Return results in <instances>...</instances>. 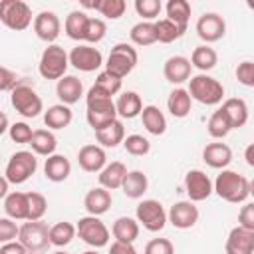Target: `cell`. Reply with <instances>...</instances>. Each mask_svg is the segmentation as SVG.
<instances>
[{"label":"cell","mask_w":254,"mask_h":254,"mask_svg":"<svg viewBox=\"0 0 254 254\" xmlns=\"http://www.w3.org/2000/svg\"><path fill=\"white\" fill-rule=\"evenodd\" d=\"M206 129H208V135H210L212 139H224V137L232 131V125H230L228 117L224 115V111H222V109H216V111L210 115Z\"/></svg>","instance_id":"cell-42"},{"label":"cell","mask_w":254,"mask_h":254,"mask_svg":"<svg viewBox=\"0 0 254 254\" xmlns=\"http://www.w3.org/2000/svg\"><path fill=\"white\" fill-rule=\"evenodd\" d=\"M123 147H125V151H127L129 155H133V157H143V155H147V153L151 151V143H149L143 135H137V133L127 135L125 141H123Z\"/></svg>","instance_id":"cell-44"},{"label":"cell","mask_w":254,"mask_h":254,"mask_svg":"<svg viewBox=\"0 0 254 254\" xmlns=\"http://www.w3.org/2000/svg\"><path fill=\"white\" fill-rule=\"evenodd\" d=\"M18 234H20V228L16 226V222L10 216L0 218V242L2 244L14 242V238H18Z\"/></svg>","instance_id":"cell-50"},{"label":"cell","mask_w":254,"mask_h":254,"mask_svg":"<svg viewBox=\"0 0 254 254\" xmlns=\"http://www.w3.org/2000/svg\"><path fill=\"white\" fill-rule=\"evenodd\" d=\"M105 32H107L105 22H103L101 18H91V16H89L87 30H85V40H83V42H87L89 46H91V44H97V42H101V40L105 38Z\"/></svg>","instance_id":"cell-46"},{"label":"cell","mask_w":254,"mask_h":254,"mask_svg":"<svg viewBox=\"0 0 254 254\" xmlns=\"http://www.w3.org/2000/svg\"><path fill=\"white\" fill-rule=\"evenodd\" d=\"M77 163L85 173H101L107 165V155L101 145H83L77 151Z\"/></svg>","instance_id":"cell-18"},{"label":"cell","mask_w":254,"mask_h":254,"mask_svg":"<svg viewBox=\"0 0 254 254\" xmlns=\"http://www.w3.org/2000/svg\"><path fill=\"white\" fill-rule=\"evenodd\" d=\"M115 107H117V115L123 117V119H133L137 115H141L143 111V101H141V95L137 91H123L117 101H115Z\"/></svg>","instance_id":"cell-29"},{"label":"cell","mask_w":254,"mask_h":254,"mask_svg":"<svg viewBox=\"0 0 254 254\" xmlns=\"http://www.w3.org/2000/svg\"><path fill=\"white\" fill-rule=\"evenodd\" d=\"M236 79L246 87H254V62H240L236 67Z\"/></svg>","instance_id":"cell-52"},{"label":"cell","mask_w":254,"mask_h":254,"mask_svg":"<svg viewBox=\"0 0 254 254\" xmlns=\"http://www.w3.org/2000/svg\"><path fill=\"white\" fill-rule=\"evenodd\" d=\"M121 77H117V75H113L111 71H107V69H103V71H99L97 73V77H95V85L97 87H101L107 95H117L119 91H121Z\"/></svg>","instance_id":"cell-43"},{"label":"cell","mask_w":254,"mask_h":254,"mask_svg":"<svg viewBox=\"0 0 254 254\" xmlns=\"http://www.w3.org/2000/svg\"><path fill=\"white\" fill-rule=\"evenodd\" d=\"M250 194H252V196H254V179H252V181H250Z\"/></svg>","instance_id":"cell-59"},{"label":"cell","mask_w":254,"mask_h":254,"mask_svg":"<svg viewBox=\"0 0 254 254\" xmlns=\"http://www.w3.org/2000/svg\"><path fill=\"white\" fill-rule=\"evenodd\" d=\"M190 69H192V64L189 58L185 56H171L165 65H163V75L169 83L173 85H181L185 81L190 79Z\"/></svg>","instance_id":"cell-19"},{"label":"cell","mask_w":254,"mask_h":254,"mask_svg":"<svg viewBox=\"0 0 254 254\" xmlns=\"http://www.w3.org/2000/svg\"><path fill=\"white\" fill-rule=\"evenodd\" d=\"M56 95L60 99V103L64 105H73L79 101V97L83 95V83L79 81V77L75 75H65L56 83Z\"/></svg>","instance_id":"cell-20"},{"label":"cell","mask_w":254,"mask_h":254,"mask_svg":"<svg viewBox=\"0 0 254 254\" xmlns=\"http://www.w3.org/2000/svg\"><path fill=\"white\" fill-rule=\"evenodd\" d=\"M127 167L121 163V161H113V163H107L105 169L99 173V187L107 189V190H115V189H121L123 187V181L127 177Z\"/></svg>","instance_id":"cell-24"},{"label":"cell","mask_w":254,"mask_h":254,"mask_svg":"<svg viewBox=\"0 0 254 254\" xmlns=\"http://www.w3.org/2000/svg\"><path fill=\"white\" fill-rule=\"evenodd\" d=\"M196 34L202 42L212 44L218 42L226 34V22L220 14L216 12H206L196 20Z\"/></svg>","instance_id":"cell-14"},{"label":"cell","mask_w":254,"mask_h":254,"mask_svg":"<svg viewBox=\"0 0 254 254\" xmlns=\"http://www.w3.org/2000/svg\"><path fill=\"white\" fill-rule=\"evenodd\" d=\"M214 192L222 200L238 204V202H244L250 196V181L244 175L236 173V171L224 169L214 179Z\"/></svg>","instance_id":"cell-2"},{"label":"cell","mask_w":254,"mask_h":254,"mask_svg":"<svg viewBox=\"0 0 254 254\" xmlns=\"http://www.w3.org/2000/svg\"><path fill=\"white\" fill-rule=\"evenodd\" d=\"M190 64L192 67H196L200 73H206L210 71L216 64H218V54L214 48H210L208 44H202V46H196L190 54Z\"/></svg>","instance_id":"cell-33"},{"label":"cell","mask_w":254,"mask_h":254,"mask_svg":"<svg viewBox=\"0 0 254 254\" xmlns=\"http://www.w3.org/2000/svg\"><path fill=\"white\" fill-rule=\"evenodd\" d=\"M185 32H187V28H183V26H179V24L171 22L169 18H161V20H157V22H155L157 42H161V44H171V42H175V40L183 38V36H185Z\"/></svg>","instance_id":"cell-38"},{"label":"cell","mask_w":254,"mask_h":254,"mask_svg":"<svg viewBox=\"0 0 254 254\" xmlns=\"http://www.w3.org/2000/svg\"><path fill=\"white\" fill-rule=\"evenodd\" d=\"M77 234V226L67 222V220H62V222H56L54 226H50V244L52 246H67L73 236Z\"/></svg>","instance_id":"cell-39"},{"label":"cell","mask_w":254,"mask_h":254,"mask_svg":"<svg viewBox=\"0 0 254 254\" xmlns=\"http://www.w3.org/2000/svg\"><path fill=\"white\" fill-rule=\"evenodd\" d=\"M87 22H89V16L81 10H71L67 16H65V22H64V30L67 34V38L75 40V42H83L85 40V30H87Z\"/></svg>","instance_id":"cell-30"},{"label":"cell","mask_w":254,"mask_h":254,"mask_svg":"<svg viewBox=\"0 0 254 254\" xmlns=\"http://www.w3.org/2000/svg\"><path fill=\"white\" fill-rule=\"evenodd\" d=\"M67 65H69V54L62 46L50 44L40 56L38 71L44 79H58L60 81L62 77H65Z\"/></svg>","instance_id":"cell-3"},{"label":"cell","mask_w":254,"mask_h":254,"mask_svg":"<svg viewBox=\"0 0 254 254\" xmlns=\"http://www.w3.org/2000/svg\"><path fill=\"white\" fill-rule=\"evenodd\" d=\"M111 234L115 240L119 242H129L133 244L137 238H139V222L137 218H131V216H119L113 226H111Z\"/></svg>","instance_id":"cell-31"},{"label":"cell","mask_w":254,"mask_h":254,"mask_svg":"<svg viewBox=\"0 0 254 254\" xmlns=\"http://www.w3.org/2000/svg\"><path fill=\"white\" fill-rule=\"evenodd\" d=\"M22 83H26V79H20V77L16 75V71L8 69L6 65L0 67V89H2V91L12 93V91H14L18 85H22Z\"/></svg>","instance_id":"cell-49"},{"label":"cell","mask_w":254,"mask_h":254,"mask_svg":"<svg viewBox=\"0 0 254 254\" xmlns=\"http://www.w3.org/2000/svg\"><path fill=\"white\" fill-rule=\"evenodd\" d=\"M141 123L151 135H163L167 131V119L157 105H145L141 111Z\"/></svg>","instance_id":"cell-34"},{"label":"cell","mask_w":254,"mask_h":254,"mask_svg":"<svg viewBox=\"0 0 254 254\" xmlns=\"http://www.w3.org/2000/svg\"><path fill=\"white\" fill-rule=\"evenodd\" d=\"M95 139H97V143H99L101 147L113 149V147H117V145H121V143L125 141V127H123V123L117 119V121H113L111 125H107L105 129L95 131Z\"/></svg>","instance_id":"cell-36"},{"label":"cell","mask_w":254,"mask_h":254,"mask_svg":"<svg viewBox=\"0 0 254 254\" xmlns=\"http://www.w3.org/2000/svg\"><path fill=\"white\" fill-rule=\"evenodd\" d=\"M10 127H8V117H6V113H2V127H0V133H6Z\"/></svg>","instance_id":"cell-58"},{"label":"cell","mask_w":254,"mask_h":254,"mask_svg":"<svg viewBox=\"0 0 254 254\" xmlns=\"http://www.w3.org/2000/svg\"><path fill=\"white\" fill-rule=\"evenodd\" d=\"M169 222L179 230L192 228L198 222V208L192 200H179L169 208Z\"/></svg>","instance_id":"cell-15"},{"label":"cell","mask_w":254,"mask_h":254,"mask_svg":"<svg viewBox=\"0 0 254 254\" xmlns=\"http://www.w3.org/2000/svg\"><path fill=\"white\" fill-rule=\"evenodd\" d=\"M185 190L189 194V200L200 202V200H206L214 192V183L208 179L204 171L192 169L185 175Z\"/></svg>","instance_id":"cell-12"},{"label":"cell","mask_w":254,"mask_h":254,"mask_svg":"<svg viewBox=\"0 0 254 254\" xmlns=\"http://www.w3.org/2000/svg\"><path fill=\"white\" fill-rule=\"evenodd\" d=\"M69 64H71L75 69L89 73V71H95V69L101 67L103 56H101V52H99L97 48H93V46H89V44H77V46L69 52Z\"/></svg>","instance_id":"cell-13"},{"label":"cell","mask_w":254,"mask_h":254,"mask_svg":"<svg viewBox=\"0 0 254 254\" xmlns=\"http://www.w3.org/2000/svg\"><path fill=\"white\" fill-rule=\"evenodd\" d=\"M69 173H71V163H69V159L65 155H58L56 153V155L48 157L46 163H44V175L52 183L65 181L69 177Z\"/></svg>","instance_id":"cell-23"},{"label":"cell","mask_w":254,"mask_h":254,"mask_svg":"<svg viewBox=\"0 0 254 254\" xmlns=\"http://www.w3.org/2000/svg\"><path fill=\"white\" fill-rule=\"evenodd\" d=\"M0 254H28V250L24 248V244L20 240L14 242H6L0 246Z\"/></svg>","instance_id":"cell-54"},{"label":"cell","mask_w":254,"mask_h":254,"mask_svg":"<svg viewBox=\"0 0 254 254\" xmlns=\"http://www.w3.org/2000/svg\"><path fill=\"white\" fill-rule=\"evenodd\" d=\"M129 38H131V42H133L135 46H141V48L155 44V42H157L155 22H145V20L137 22V24L131 28V32H129Z\"/></svg>","instance_id":"cell-40"},{"label":"cell","mask_w":254,"mask_h":254,"mask_svg":"<svg viewBox=\"0 0 254 254\" xmlns=\"http://www.w3.org/2000/svg\"><path fill=\"white\" fill-rule=\"evenodd\" d=\"M83 254H99V252H97V250H85Z\"/></svg>","instance_id":"cell-60"},{"label":"cell","mask_w":254,"mask_h":254,"mask_svg":"<svg viewBox=\"0 0 254 254\" xmlns=\"http://www.w3.org/2000/svg\"><path fill=\"white\" fill-rule=\"evenodd\" d=\"M137 62H139L137 50L127 42H121V44H115L111 48V52L107 56V62H105V69L123 79L125 75H129L135 69Z\"/></svg>","instance_id":"cell-5"},{"label":"cell","mask_w":254,"mask_h":254,"mask_svg":"<svg viewBox=\"0 0 254 254\" xmlns=\"http://www.w3.org/2000/svg\"><path fill=\"white\" fill-rule=\"evenodd\" d=\"M244 159H246V163L254 169V143H250V145L244 149Z\"/></svg>","instance_id":"cell-56"},{"label":"cell","mask_w":254,"mask_h":254,"mask_svg":"<svg viewBox=\"0 0 254 254\" xmlns=\"http://www.w3.org/2000/svg\"><path fill=\"white\" fill-rule=\"evenodd\" d=\"M38 169V159L34 151H16L4 169V177L12 183V185H22L26 183Z\"/></svg>","instance_id":"cell-6"},{"label":"cell","mask_w":254,"mask_h":254,"mask_svg":"<svg viewBox=\"0 0 254 254\" xmlns=\"http://www.w3.org/2000/svg\"><path fill=\"white\" fill-rule=\"evenodd\" d=\"M8 135H10V139H12L14 143L30 145L34 131H32V127H30L28 123H24V121H16V123H12V125H10V129H8Z\"/></svg>","instance_id":"cell-47"},{"label":"cell","mask_w":254,"mask_h":254,"mask_svg":"<svg viewBox=\"0 0 254 254\" xmlns=\"http://www.w3.org/2000/svg\"><path fill=\"white\" fill-rule=\"evenodd\" d=\"M34 32H36V36H38L42 42H46V44L56 42V38H58L60 32H62V22H60L58 14L52 12V10L40 12V14L34 18Z\"/></svg>","instance_id":"cell-16"},{"label":"cell","mask_w":254,"mask_h":254,"mask_svg":"<svg viewBox=\"0 0 254 254\" xmlns=\"http://www.w3.org/2000/svg\"><path fill=\"white\" fill-rule=\"evenodd\" d=\"M190 103H192V97H190L189 89H185V87L173 89L167 97V109L177 119H183L190 113Z\"/></svg>","instance_id":"cell-26"},{"label":"cell","mask_w":254,"mask_h":254,"mask_svg":"<svg viewBox=\"0 0 254 254\" xmlns=\"http://www.w3.org/2000/svg\"><path fill=\"white\" fill-rule=\"evenodd\" d=\"M85 119L93 131H101L113 121H117V107L111 95H107L95 83L85 95Z\"/></svg>","instance_id":"cell-1"},{"label":"cell","mask_w":254,"mask_h":254,"mask_svg":"<svg viewBox=\"0 0 254 254\" xmlns=\"http://www.w3.org/2000/svg\"><path fill=\"white\" fill-rule=\"evenodd\" d=\"M149 189V179L143 171H129L125 181H123V194L127 198H141Z\"/></svg>","instance_id":"cell-35"},{"label":"cell","mask_w":254,"mask_h":254,"mask_svg":"<svg viewBox=\"0 0 254 254\" xmlns=\"http://www.w3.org/2000/svg\"><path fill=\"white\" fill-rule=\"evenodd\" d=\"M75 226H77V236L85 244H89L93 248H103L109 244V228L101 222L99 216L87 214V216L79 218Z\"/></svg>","instance_id":"cell-11"},{"label":"cell","mask_w":254,"mask_h":254,"mask_svg":"<svg viewBox=\"0 0 254 254\" xmlns=\"http://www.w3.org/2000/svg\"><path fill=\"white\" fill-rule=\"evenodd\" d=\"M109 254H137V250H135V246L129 244V242H119V240H115V242L111 244V248H109Z\"/></svg>","instance_id":"cell-55"},{"label":"cell","mask_w":254,"mask_h":254,"mask_svg":"<svg viewBox=\"0 0 254 254\" xmlns=\"http://www.w3.org/2000/svg\"><path fill=\"white\" fill-rule=\"evenodd\" d=\"M113 198H111V192L103 187H95L91 190H87L85 198H83V206L87 210V214L91 216H101L109 210Z\"/></svg>","instance_id":"cell-21"},{"label":"cell","mask_w":254,"mask_h":254,"mask_svg":"<svg viewBox=\"0 0 254 254\" xmlns=\"http://www.w3.org/2000/svg\"><path fill=\"white\" fill-rule=\"evenodd\" d=\"M161 8H163V6H161L159 0H135V12H137L139 16H143L145 22L155 20V18L159 16Z\"/></svg>","instance_id":"cell-48"},{"label":"cell","mask_w":254,"mask_h":254,"mask_svg":"<svg viewBox=\"0 0 254 254\" xmlns=\"http://www.w3.org/2000/svg\"><path fill=\"white\" fill-rule=\"evenodd\" d=\"M73 119V113L69 109V105H64V103H56V105H50L46 111H44V123L46 127L52 131V129H65Z\"/></svg>","instance_id":"cell-27"},{"label":"cell","mask_w":254,"mask_h":254,"mask_svg":"<svg viewBox=\"0 0 254 254\" xmlns=\"http://www.w3.org/2000/svg\"><path fill=\"white\" fill-rule=\"evenodd\" d=\"M54 254H67V252H64V250H56Z\"/></svg>","instance_id":"cell-62"},{"label":"cell","mask_w":254,"mask_h":254,"mask_svg":"<svg viewBox=\"0 0 254 254\" xmlns=\"http://www.w3.org/2000/svg\"><path fill=\"white\" fill-rule=\"evenodd\" d=\"M189 93L202 105H216L224 97V85L206 73H198L189 79Z\"/></svg>","instance_id":"cell-4"},{"label":"cell","mask_w":254,"mask_h":254,"mask_svg":"<svg viewBox=\"0 0 254 254\" xmlns=\"http://www.w3.org/2000/svg\"><path fill=\"white\" fill-rule=\"evenodd\" d=\"M83 6L97 10L107 20H119L127 10L125 0H97V2H83Z\"/></svg>","instance_id":"cell-37"},{"label":"cell","mask_w":254,"mask_h":254,"mask_svg":"<svg viewBox=\"0 0 254 254\" xmlns=\"http://www.w3.org/2000/svg\"><path fill=\"white\" fill-rule=\"evenodd\" d=\"M8 185H10V181L2 175V181H0V196H2V198H6V196L10 194V192H8Z\"/></svg>","instance_id":"cell-57"},{"label":"cell","mask_w":254,"mask_h":254,"mask_svg":"<svg viewBox=\"0 0 254 254\" xmlns=\"http://www.w3.org/2000/svg\"><path fill=\"white\" fill-rule=\"evenodd\" d=\"M135 218L139 224H143V228H147L149 232H159L165 228L167 220H169V212L163 208V204L155 198H145L137 204L135 208Z\"/></svg>","instance_id":"cell-9"},{"label":"cell","mask_w":254,"mask_h":254,"mask_svg":"<svg viewBox=\"0 0 254 254\" xmlns=\"http://www.w3.org/2000/svg\"><path fill=\"white\" fill-rule=\"evenodd\" d=\"M226 254H254V230L244 228V226H234L228 232L226 244H224Z\"/></svg>","instance_id":"cell-17"},{"label":"cell","mask_w":254,"mask_h":254,"mask_svg":"<svg viewBox=\"0 0 254 254\" xmlns=\"http://www.w3.org/2000/svg\"><path fill=\"white\" fill-rule=\"evenodd\" d=\"M238 224L254 230V202H246L238 212Z\"/></svg>","instance_id":"cell-53"},{"label":"cell","mask_w":254,"mask_h":254,"mask_svg":"<svg viewBox=\"0 0 254 254\" xmlns=\"http://www.w3.org/2000/svg\"><path fill=\"white\" fill-rule=\"evenodd\" d=\"M220 109L228 117L232 129H240V127H244L248 123V105H246L244 99H240V97H228V99H224V103H222Z\"/></svg>","instance_id":"cell-25"},{"label":"cell","mask_w":254,"mask_h":254,"mask_svg":"<svg viewBox=\"0 0 254 254\" xmlns=\"http://www.w3.org/2000/svg\"><path fill=\"white\" fill-rule=\"evenodd\" d=\"M10 103L12 107L22 115V117H28V119H34L38 117L42 111H44V103H42V97L36 93V89L26 81L22 85H18L12 93H10Z\"/></svg>","instance_id":"cell-7"},{"label":"cell","mask_w":254,"mask_h":254,"mask_svg":"<svg viewBox=\"0 0 254 254\" xmlns=\"http://www.w3.org/2000/svg\"><path fill=\"white\" fill-rule=\"evenodd\" d=\"M30 147L36 155L42 157H52L56 155V147H58V139L50 129H36L30 141Z\"/></svg>","instance_id":"cell-32"},{"label":"cell","mask_w":254,"mask_h":254,"mask_svg":"<svg viewBox=\"0 0 254 254\" xmlns=\"http://www.w3.org/2000/svg\"><path fill=\"white\" fill-rule=\"evenodd\" d=\"M0 20L6 28L22 32L32 24V8L24 0H2Z\"/></svg>","instance_id":"cell-8"},{"label":"cell","mask_w":254,"mask_h":254,"mask_svg":"<svg viewBox=\"0 0 254 254\" xmlns=\"http://www.w3.org/2000/svg\"><path fill=\"white\" fill-rule=\"evenodd\" d=\"M18 240L28 252H42L50 246V228L42 220H28L20 226Z\"/></svg>","instance_id":"cell-10"},{"label":"cell","mask_w":254,"mask_h":254,"mask_svg":"<svg viewBox=\"0 0 254 254\" xmlns=\"http://www.w3.org/2000/svg\"><path fill=\"white\" fill-rule=\"evenodd\" d=\"M248 8H252V10H254V2H252V0H248Z\"/></svg>","instance_id":"cell-61"},{"label":"cell","mask_w":254,"mask_h":254,"mask_svg":"<svg viewBox=\"0 0 254 254\" xmlns=\"http://www.w3.org/2000/svg\"><path fill=\"white\" fill-rule=\"evenodd\" d=\"M202 161L212 169H226L232 161V149L226 143H208L202 149Z\"/></svg>","instance_id":"cell-22"},{"label":"cell","mask_w":254,"mask_h":254,"mask_svg":"<svg viewBox=\"0 0 254 254\" xmlns=\"http://www.w3.org/2000/svg\"><path fill=\"white\" fill-rule=\"evenodd\" d=\"M4 212L6 216H10L12 220H28V192H20L14 190L4 198Z\"/></svg>","instance_id":"cell-28"},{"label":"cell","mask_w":254,"mask_h":254,"mask_svg":"<svg viewBox=\"0 0 254 254\" xmlns=\"http://www.w3.org/2000/svg\"><path fill=\"white\" fill-rule=\"evenodd\" d=\"M167 18L183 28H187L189 20H190V4L187 0H169L165 6Z\"/></svg>","instance_id":"cell-41"},{"label":"cell","mask_w":254,"mask_h":254,"mask_svg":"<svg viewBox=\"0 0 254 254\" xmlns=\"http://www.w3.org/2000/svg\"><path fill=\"white\" fill-rule=\"evenodd\" d=\"M145 254H175V246L169 238H153L147 242Z\"/></svg>","instance_id":"cell-51"},{"label":"cell","mask_w":254,"mask_h":254,"mask_svg":"<svg viewBox=\"0 0 254 254\" xmlns=\"http://www.w3.org/2000/svg\"><path fill=\"white\" fill-rule=\"evenodd\" d=\"M28 206H30L28 220H42V216L48 210V200H46V196L42 192L30 190L28 192Z\"/></svg>","instance_id":"cell-45"}]
</instances>
